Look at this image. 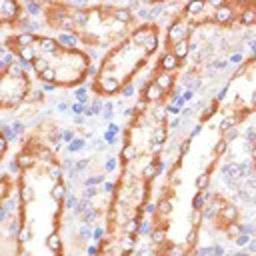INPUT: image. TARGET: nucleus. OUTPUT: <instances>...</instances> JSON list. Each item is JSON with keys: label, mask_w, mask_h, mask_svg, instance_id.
Listing matches in <instances>:
<instances>
[{"label": "nucleus", "mask_w": 256, "mask_h": 256, "mask_svg": "<svg viewBox=\"0 0 256 256\" xmlns=\"http://www.w3.org/2000/svg\"><path fill=\"white\" fill-rule=\"evenodd\" d=\"M2 44L14 60L24 62L50 88H78L88 80L92 70V58L86 50L42 32L6 34Z\"/></svg>", "instance_id": "obj_4"}, {"label": "nucleus", "mask_w": 256, "mask_h": 256, "mask_svg": "<svg viewBox=\"0 0 256 256\" xmlns=\"http://www.w3.org/2000/svg\"><path fill=\"white\" fill-rule=\"evenodd\" d=\"M42 22L54 32H64L88 48H112L138 24L128 6L118 4H42Z\"/></svg>", "instance_id": "obj_5"}, {"label": "nucleus", "mask_w": 256, "mask_h": 256, "mask_svg": "<svg viewBox=\"0 0 256 256\" xmlns=\"http://www.w3.org/2000/svg\"><path fill=\"white\" fill-rule=\"evenodd\" d=\"M250 162H252V172L256 176V130H254L252 140H250Z\"/></svg>", "instance_id": "obj_13"}, {"label": "nucleus", "mask_w": 256, "mask_h": 256, "mask_svg": "<svg viewBox=\"0 0 256 256\" xmlns=\"http://www.w3.org/2000/svg\"><path fill=\"white\" fill-rule=\"evenodd\" d=\"M44 106H46V94L40 92V90H34V92L30 94V98L14 112V118H16V120H22V122L32 120L34 116H38V114L44 110Z\"/></svg>", "instance_id": "obj_11"}, {"label": "nucleus", "mask_w": 256, "mask_h": 256, "mask_svg": "<svg viewBox=\"0 0 256 256\" xmlns=\"http://www.w3.org/2000/svg\"><path fill=\"white\" fill-rule=\"evenodd\" d=\"M220 118L184 136L160 180L150 214L152 256H198L204 202L230 142Z\"/></svg>", "instance_id": "obj_2"}, {"label": "nucleus", "mask_w": 256, "mask_h": 256, "mask_svg": "<svg viewBox=\"0 0 256 256\" xmlns=\"http://www.w3.org/2000/svg\"><path fill=\"white\" fill-rule=\"evenodd\" d=\"M34 92L32 78L18 60L4 62L0 70V108L2 112H16Z\"/></svg>", "instance_id": "obj_9"}, {"label": "nucleus", "mask_w": 256, "mask_h": 256, "mask_svg": "<svg viewBox=\"0 0 256 256\" xmlns=\"http://www.w3.org/2000/svg\"><path fill=\"white\" fill-rule=\"evenodd\" d=\"M204 222L212 234L226 242H238L244 232V212L242 208L224 192L210 190L204 202Z\"/></svg>", "instance_id": "obj_8"}, {"label": "nucleus", "mask_w": 256, "mask_h": 256, "mask_svg": "<svg viewBox=\"0 0 256 256\" xmlns=\"http://www.w3.org/2000/svg\"><path fill=\"white\" fill-rule=\"evenodd\" d=\"M220 98V122L228 130L256 114V52L244 58L230 74Z\"/></svg>", "instance_id": "obj_7"}, {"label": "nucleus", "mask_w": 256, "mask_h": 256, "mask_svg": "<svg viewBox=\"0 0 256 256\" xmlns=\"http://www.w3.org/2000/svg\"><path fill=\"white\" fill-rule=\"evenodd\" d=\"M16 188H18L16 176H12L10 172H4L2 178H0V198H2V204H6L12 194H16Z\"/></svg>", "instance_id": "obj_12"}, {"label": "nucleus", "mask_w": 256, "mask_h": 256, "mask_svg": "<svg viewBox=\"0 0 256 256\" xmlns=\"http://www.w3.org/2000/svg\"><path fill=\"white\" fill-rule=\"evenodd\" d=\"M14 170L18 182L14 256H68L64 238L68 184L58 148L24 132L14 152Z\"/></svg>", "instance_id": "obj_3"}, {"label": "nucleus", "mask_w": 256, "mask_h": 256, "mask_svg": "<svg viewBox=\"0 0 256 256\" xmlns=\"http://www.w3.org/2000/svg\"><path fill=\"white\" fill-rule=\"evenodd\" d=\"M186 64L160 54L126 118L104 230L92 256H132L170 136V102Z\"/></svg>", "instance_id": "obj_1"}, {"label": "nucleus", "mask_w": 256, "mask_h": 256, "mask_svg": "<svg viewBox=\"0 0 256 256\" xmlns=\"http://www.w3.org/2000/svg\"><path fill=\"white\" fill-rule=\"evenodd\" d=\"M162 44V30L156 22L138 24L124 40L112 46L100 60L90 80V92L108 100L124 94L134 78L156 56Z\"/></svg>", "instance_id": "obj_6"}, {"label": "nucleus", "mask_w": 256, "mask_h": 256, "mask_svg": "<svg viewBox=\"0 0 256 256\" xmlns=\"http://www.w3.org/2000/svg\"><path fill=\"white\" fill-rule=\"evenodd\" d=\"M252 244L256 246V224H254V228H252Z\"/></svg>", "instance_id": "obj_14"}, {"label": "nucleus", "mask_w": 256, "mask_h": 256, "mask_svg": "<svg viewBox=\"0 0 256 256\" xmlns=\"http://www.w3.org/2000/svg\"><path fill=\"white\" fill-rule=\"evenodd\" d=\"M24 22V6L16 0H2L0 2V28L6 30V34L20 32V26Z\"/></svg>", "instance_id": "obj_10"}]
</instances>
